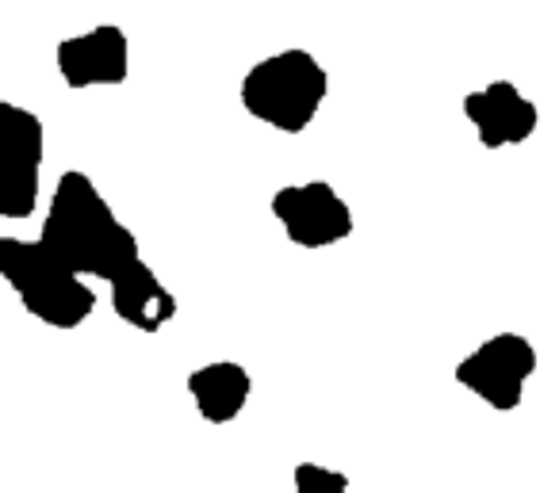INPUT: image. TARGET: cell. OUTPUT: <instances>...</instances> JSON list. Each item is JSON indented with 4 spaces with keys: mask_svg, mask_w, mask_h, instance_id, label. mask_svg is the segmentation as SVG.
<instances>
[{
    "mask_svg": "<svg viewBox=\"0 0 559 493\" xmlns=\"http://www.w3.org/2000/svg\"><path fill=\"white\" fill-rule=\"evenodd\" d=\"M39 245L70 272L104 279V284L119 279L142 261L134 230L119 223L100 188L78 169L58 177L47 218H43Z\"/></svg>",
    "mask_w": 559,
    "mask_h": 493,
    "instance_id": "1",
    "label": "cell"
},
{
    "mask_svg": "<svg viewBox=\"0 0 559 493\" xmlns=\"http://www.w3.org/2000/svg\"><path fill=\"white\" fill-rule=\"evenodd\" d=\"M330 93L322 62L307 50H280L241 77V108L280 134H304L319 119Z\"/></svg>",
    "mask_w": 559,
    "mask_h": 493,
    "instance_id": "2",
    "label": "cell"
},
{
    "mask_svg": "<svg viewBox=\"0 0 559 493\" xmlns=\"http://www.w3.org/2000/svg\"><path fill=\"white\" fill-rule=\"evenodd\" d=\"M0 276L20 294L27 314L50 329H78L96 310V291L85 276L58 264L39 241L0 238Z\"/></svg>",
    "mask_w": 559,
    "mask_h": 493,
    "instance_id": "3",
    "label": "cell"
},
{
    "mask_svg": "<svg viewBox=\"0 0 559 493\" xmlns=\"http://www.w3.org/2000/svg\"><path fill=\"white\" fill-rule=\"evenodd\" d=\"M47 131L32 108L0 104V215L20 223L39 207Z\"/></svg>",
    "mask_w": 559,
    "mask_h": 493,
    "instance_id": "4",
    "label": "cell"
},
{
    "mask_svg": "<svg viewBox=\"0 0 559 493\" xmlns=\"http://www.w3.org/2000/svg\"><path fill=\"white\" fill-rule=\"evenodd\" d=\"M452 375L483 406L498 409V413H513L525 398L528 378L536 375V348L521 333H495L472 356H464Z\"/></svg>",
    "mask_w": 559,
    "mask_h": 493,
    "instance_id": "5",
    "label": "cell"
},
{
    "mask_svg": "<svg viewBox=\"0 0 559 493\" xmlns=\"http://www.w3.org/2000/svg\"><path fill=\"white\" fill-rule=\"evenodd\" d=\"M272 218L280 223L292 245L319 253L353 233V207L342 200L326 180H307V184H284L269 203Z\"/></svg>",
    "mask_w": 559,
    "mask_h": 493,
    "instance_id": "6",
    "label": "cell"
},
{
    "mask_svg": "<svg viewBox=\"0 0 559 493\" xmlns=\"http://www.w3.org/2000/svg\"><path fill=\"white\" fill-rule=\"evenodd\" d=\"M55 62H58V77L73 93L111 88V85H123L127 73H131V43H127L123 27L100 24L93 32L58 43Z\"/></svg>",
    "mask_w": 559,
    "mask_h": 493,
    "instance_id": "7",
    "label": "cell"
},
{
    "mask_svg": "<svg viewBox=\"0 0 559 493\" xmlns=\"http://www.w3.org/2000/svg\"><path fill=\"white\" fill-rule=\"evenodd\" d=\"M464 119L472 123L483 149H510L521 146L540 127L536 104L510 81H490L464 96Z\"/></svg>",
    "mask_w": 559,
    "mask_h": 493,
    "instance_id": "8",
    "label": "cell"
},
{
    "mask_svg": "<svg viewBox=\"0 0 559 493\" xmlns=\"http://www.w3.org/2000/svg\"><path fill=\"white\" fill-rule=\"evenodd\" d=\"M111 310L123 325L139 333H162L177 317V299L169 287L157 279V272L146 261L127 268L119 279H111Z\"/></svg>",
    "mask_w": 559,
    "mask_h": 493,
    "instance_id": "9",
    "label": "cell"
},
{
    "mask_svg": "<svg viewBox=\"0 0 559 493\" xmlns=\"http://www.w3.org/2000/svg\"><path fill=\"white\" fill-rule=\"evenodd\" d=\"M188 394L195 401V413L207 424H230L249 406L253 375L234 360H211L188 375Z\"/></svg>",
    "mask_w": 559,
    "mask_h": 493,
    "instance_id": "10",
    "label": "cell"
},
{
    "mask_svg": "<svg viewBox=\"0 0 559 493\" xmlns=\"http://www.w3.org/2000/svg\"><path fill=\"white\" fill-rule=\"evenodd\" d=\"M292 485H296V493H349V474L322 467V462H299L292 470Z\"/></svg>",
    "mask_w": 559,
    "mask_h": 493,
    "instance_id": "11",
    "label": "cell"
}]
</instances>
